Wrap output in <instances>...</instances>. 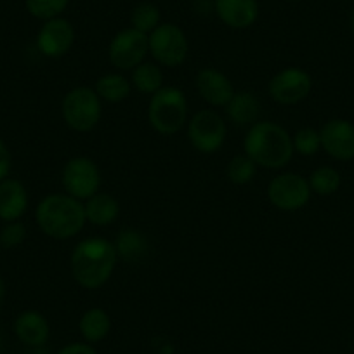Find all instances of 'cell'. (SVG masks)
Here are the masks:
<instances>
[{
  "instance_id": "19",
  "label": "cell",
  "mask_w": 354,
  "mask_h": 354,
  "mask_svg": "<svg viewBox=\"0 0 354 354\" xmlns=\"http://www.w3.org/2000/svg\"><path fill=\"white\" fill-rule=\"evenodd\" d=\"M87 223L94 226H110L120 216V203L108 193H96L84 203Z\"/></svg>"
},
{
  "instance_id": "29",
  "label": "cell",
  "mask_w": 354,
  "mask_h": 354,
  "mask_svg": "<svg viewBox=\"0 0 354 354\" xmlns=\"http://www.w3.org/2000/svg\"><path fill=\"white\" fill-rule=\"evenodd\" d=\"M26 240V226L21 221L4 223V227L0 230V247L6 250H12L23 245Z\"/></svg>"
},
{
  "instance_id": "30",
  "label": "cell",
  "mask_w": 354,
  "mask_h": 354,
  "mask_svg": "<svg viewBox=\"0 0 354 354\" xmlns=\"http://www.w3.org/2000/svg\"><path fill=\"white\" fill-rule=\"evenodd\" d=\"M12 167V156L9 151L8 145L0 139V181H4L6 177H9Z\"/></svg>"
},
{
  "instance_id": "32",
  "label": "cell",
  "mask_w": 354,
  "mask_h": 354,
  "mask_svg": "<svg viewBox=\"0 0 354 354\" xmlns=\"http://www.w3.org/2000/svg\"><path fill=\"white\" fill-rule=\"evenodd\" d=\"M6 281L4 278L0 277V313H2V308H4V302H6Z\"/></svg>"
},
{
  "instance_id": "2",
  "label": "cell",
  "mask_w": 354,
  "mask_h": 354,
  "mask_svg": "<svg viewBox=\"0 0 354 354\" xmlns=\"http://www.w3.org/2000/svg\"><path fill=\"white\" fill-rule=\"evenodd\" d=\"M245 155L262 169H283L294 156L292 136L274 122H255L243 141Z\"/></svg>"
},
{
  "instance_id": "33",
  "label": "cell",
  "mask_w": 354,
  "mask_h": 354,
  "mask_svg": "<svg viewBox=\"0 0 354 354\" xmlns=\"http://www.w3.org/2000/svg\"><path fill=\"white\" fill-rule=\"evenodd\" d=\"M351 30H353L354 33V8H353V12H351Z\"/></svg>"
},
{
  "instance_id": "5",
  "label": "cell",
  "mask_w": 354,
  "mask_h": 354,
  "mask_svg": "<svg viewBox=\"0 0 354 354\" xmlns=\"http://www.w3.org/2000/svg\"><path fill=\"white\" fill-rule=\"evenodd\" d=\"M63 120L71 131L91 132L101 120L103 104L97 93L91 87H75L61 103Z\"/></svg>"
},
{
  "instance_id": "3",
  "label": "cell",
  "mask_w": 354,
  "mask_h": 354,
  "mask_svg": "<svg viewBox=\"0 0 354 354\" xmlns=\"http://www.w3.org/2000/svg\"><path fill=\"white\" fill-rule=\"evenodd\" d=\"M35 221L46 236L70 240L84 230L87 217L80 200L66 193H54L40 200L35 209Z\"/></svg>"
},
{
  "instance_id": "8",
  "label": "cell",
  "mask_w": 354,
  "mask_h": 354,
  "mask_svg": "<svg viewBox=\"0 0 354 354\" xmlns=\"http://www.w3.org/2000/svg\"><path fill=\"white\" fill-rule=\"evenodd\" d=\"M226 122L217 111L202 110L192 117L188 124V139L196 151L212 155L223 148L226 141Z\"/></svg>"
},
{
  "instance_id": "25",
  "label": "cell",
  "mask_w": 354,
  "mask_h": 354,
  "mask_svg": "<svg viewBox=\"0 0 354 354\" xmlns=\"http://www.w3.org/2000/svg\"><path fill=\"white\" fill-rule=\"evenodd\" d=\"M309 188L313 193L322 196L333 195L337 189L340 188V174L337 172L333 167H319V169L313 170L309 176Z\"/></svg>"
},
{
  "instance_id": "18",
  "label": "cell",
  "mask_w": 354,
  "mask_h": 354,
  "mask_svg": "<svg viewBox=\"0 0 354 354\" xmlns=\"http://www.w3.org/2000/svg\"><path fill=\"white\" fill-rule=\"evenodd\" d=\"M226 113L234 125L250 127L255 122H259L261 103L255 94L248 93V91H240V93H234L230 103L226 104Z\"/></svg>"
},
{
  "instance_id": "15",
  "label": "cell",
  "mask_w": 354,
  "mask_h": 354,
  "mask_svg": "<svg viewBox=\"0 0 354 354\" xmlns=\"http://www.w3.org/2000/svg\"><path fill=\"white\" fill-rule=\"evenodd\" d=\"M217 18L233 30L250 28L259 18L257 0H214Z\"/></svg>"
},
{
  "instance_id": "31",
  "label": "cell",
  "mask_w": 354,
  "mask_h": 354,
  "mask_svg": "<svg viewBox=\"0 0 354 354\" xmlns=\"http://www.w3.org/2000/svg\"><path fill=\"white\" fill-rule=\"evenodd\" d=\"M56 354H97V351L88 342H71L61 347Z\"/></svg>"
},
{
  "instance_id": "22",
  "label": "cell",
  "mask_w": 354,
  "mask_h": 354,
  "mask_svg": "<svg viewBox=\"0 0 354 354\" xmlns=\"http://www.w3.org/2000/svg\"><path fill=\"white\" fill-rule=\"evenodd\" d=\"M94 91L101 100L108 103H122L131 96L132 85L124 75L120 73H106L97 78Z\"/></svg>"
},
{
  "instance_id": "16",
  "label": "cell",
  "mask_w": 354,
  "mask_h": 354,
  "mask_svg": "<svg viewBox=\"0 0 354 354\" xmlns=\"http://www.w3.org/2000/svg\"><path fill=\"white\" fill-rule=\"evenodd\" d=\"M28 210V192L18 179L6 177L0 181V221H19Z\"/></svg>"
},
{
  "instance_id": "7",
  "label": "cell",
  "mask_w": 354,
  "mask_h": 354,
  "mask_svg": "<svg viewBox=\"0 0 354 354\" xmlns=\"http://www.w3.org/2000/svg\"><path fill=\"white\" fill-rule=\"evenodd\" d=\"M61 183L66 195L77 200H88L100 192L101 172L96 162L87 156H75L68 160L61 172Z\"/></svg>"
},
{
  "instance_id": "11",
  "label": "cell",
  "mask_w": 354,
  "mask_h": 354,
  "mask_svg": "<svg viewBox=\"0 0 354 354\" xmlns=\"http://www.w3.org/2000/svg\"><path fill=\"white\" fill-rule=\"evenodd\" d=\"M313 88L311 75L302 68H283L270 80L268 91L271 100L278 104H297L309 96Z\"/></svg>"
},
{
  "instance_id": "17",
  "label": "cell",
  "mask_w": 354,
  "mask_h": 354,
  "mask_svg": "<svg viewBox=\"0 0 354 354\" xmlns=\"http://www.w3.org/2000/svg\"><path fill=\"white\" fill-rule=\"evenodd\" d=\"M15 333L21 344L28 347H42L49 340L50 326L46 316L35 309L19 313L15 319Z\"/></svg>"
},
{
  "instance_id": "34",
  "label": "cell",
  "mask_w": 354,
  "mask_h": 354,
  "mask_svg": "<svg viewBox=\"0 0 354 354\" xmlns=\"http://www.w3.org/2000/svg\"><path fill=\"white\" fill-rule=\"evenodd\" d=\"M287 2H297V0H287Z\"/></svg>"
},
{
  "instance_id": "12",
  "label": "cell",
  "mask_w": 354,
  "mask_h": 354,
  "mask_svg": "<svg viewBox=\"0 0 354 354\" xmlns=\"http://www.w3.org/2000/svg\"><path fill=\"white\" fill-rule=\"evenodd\" d=\"M75 42V28L68 19L53 18L44 21L37 35V47L46 57H63Z\"/></svg>"
},
{
  "instance_id": "24",
  "label": "cell",
  "mask_w": 354,
  "mask_h": 354,
  "mask_svg": "<svg viewBox=\"0 0 354 354\" xmlns=\"http://www.w3.org/2000/svg\"><path fill=\"white\" fill-rule=\"evenodd\" d=\"M160 23H162V12L153 2H141L131 11V26L146 35H149Z\"/></svg>"
},
{
  "instance_id": "1",
  "label": "cell",
  "mask_w": 354,
  "mask_h": 354,
  "mask_svg": "<svg viewBox=\"0 0 354 354\" xmlns=\"http://www.w3.org/2000/svg\"><path fill=\"white\" fill-rule=\"evenodd\" d=\"M117 262L118 254L113 241L101 236L85 238L71 252V274L80 287L96 290L108 283Z\"/></svg>"
},
{
  "instance_id": "14",
  "label": "cell",
  "mask_w": 354,
  "mask_h": 354,
  "mask_svg": "<svg viewBox=\"0 0 354 354\" xmlns=\"http://www.w3.org/2000/svg\"><path fill=\"white\" fill-rule=\"evenodd\" d=\"M196 91L205 103L214 108H226L236 93L230 78L216 68H203L196 75Z\"/></svg>"
},
{
  "instance_id": "23",
  "label": "cell",
  "mask_w": 354,
  "mask_h": 354,
  "mask_svg": "<svg viewBox=\"0 0 354 354\" xmlns=\"http://www.w3.org/2000/svg\"><path fill=\"white\" fill-rule=\"evenodd\" d=\"M132 85L142 94H155L163 87V71L156 63L142 61L132 70Z\"/></svg>"
},
{
  "instance_id": "4",
  "label": "cell",
  "mask_w": 354,
  "mask_h": 354,
  "mask_svg": "<svg viewBox=\"0 0 354 354\" xmlns=\"http://www.w3.org/2000/svg\"><path fill=\"white\" fill-rule=\"evenodd\" d=\"M148 120L151 127L162 136H174L188 122V100L177 87H165L156 91L149 100Z\"/></svg>"
},
{
  "instance_id": "10",
  "label": "cell",
  "mask_w": 354,
  "mask_h": 354,
  "mask_svg": "<svg viewBox=\"0 0 354 354\" xmlns=\"http://www.w3.org/2000/svg\"><path fill=\"white\" fill-rule=\"evenodd\" d=\"M149 53V37L136 28L120 30L108 47L110 63L118 70H134Z\"/></svg>"
},
{
  "instance_id": "21",
  "label": "cell",
  "mask_w": 354,
  "mask_h": 354,
  "mask_svg": "<svg viewBox=\"0 0 354 354\" xmlns=\"http://www.w3.org/2000/svg\"><path fill=\"white\" fill-rule=\"evenodd\" d=\"M78 330H80L85 342H101V340L106 339L111 330L110 315L101 308L87 309L78 322Z\"/></svg>"
},
{
  "instance_id": "28",
  "label": "cell",
  "mask_w": 354,
  "mask_h": 354,
  "mask_svg": "<svg viewBox=\"0 0 354 354\" xmlns=\"http://www.w3.org/2000/svg\"><path fill=\"white\" fill-rule=\"evenodd\" d=\"M294 142V151L302 156H313L322 149V139H319V131L313 127H302L292 138Z\"/></svg>"
},
{
  "instance_id": "26",
  "label": "cell",
  "mask_w": 354,
  "mask_h": 354,
  "mask_svg": "<svg viewBox=\"0 0 354 354\" xmlns=\"http://www.w3.org/2000/svg\"><path fill=\"white\" fill-rule=\"evenodd\" d=\"M257 174V165L247 155H236L230 160L226 167V177L233 185L243 186L254 181Z\"/></svg>"
},
{
  "instance_id": "20",
  "label": "cell",
  "mask_w": 354,
  "mask_h": 354,
  "mask_svg": "<svg viewBox=\"0 0 354 354\" xmlns=\"http://www.w3.org/2000/svg\"><path fill=\"white\" fill-rule=\"evenodd\" d=\"M113 243L115 248H117L118 259H124L125 262L142 261L149 252L148 238L141 231L134 230V227L122 230Z\"/></svg>"
},
{
  "instance_id": "13",
  "label": "cell",
  "mask_w": 354,
  "mask_h": 354,
  "mask_svg": "<svg viewBox=\"0 0 354 354\" xmlns=\"http://www.w3.org/2000/svg\"><path fill=\"white\" fill-rule=\"evenodd\" d=\"M322 148L332 158L347 162L354 158V125L344 118L328 120L319 129Z\"/></svg>"
},
{
  "instance_id": "9",
  "label": "cell",
  "mask_w": 354,
  "mask_h": 354,
  "mask_svg": "<svg viewBox=\"0 0 354 354\" xmlns=\"http://www.w3.org/2000/svg\"><path fill=\"white\" fill-rule=\"evenodd\" d=\"M308 179L295 172H285L273 177L268 186V198L271 205L283 212H295L308 205L311 198Z\"/></svg>"
},
{
  "instance_id": "27",
  "label": "cell",
  "mask_w": 354,
  "mask_h": 354,
  "mask_svg": "<svg viewBox=\"0 0 354 354\" xmlns=\"http://www.w3.org/2000/svg\"><path fill=\"white\" fill-rule=\"evenodd\" d=\"M70 0H25V8L33 18L40 21L59 18L66 11Z\"/></svg>"
},
{
  "instance_id": "6",
  "label": "cell",
  "mask_w": 354,
  "mask_h": 354,
  "mask_svg": "<svg viewBox=\"0 0 354 354\" xmlns=\"http://www.w3.org/2000/svg\"><path fill=\"white\" fill-rule=\"evenodd\" d=\"M149 53L162 66H181L189 53V42L183 28L174 23H160L149 33Z\"/></svg>"
}]
</instances>
